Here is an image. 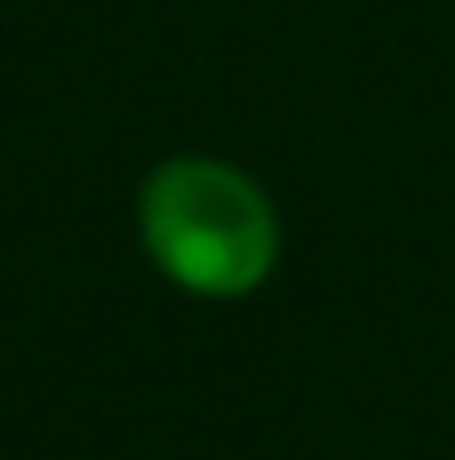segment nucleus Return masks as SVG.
<instances>
[{"instance_id":"f257e3e1","label":"nucleus","mask_w":455,"mask_h":460,"mask_svg":"<svg viewBox=\"0 0 455 460\" xmlns=\"http://www.w3.org/2000/svg\"><path fill=\"white\" fill-rule=\"evenodd\" d=\"M139 241L188 295H252L279 262V215L268 193L215 155H172L139 188Z\"/></svg>"}]
</instances>
